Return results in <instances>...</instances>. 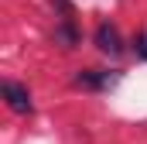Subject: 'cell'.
Segmentation results:
<instances>
[{
	"label": "cell",
	"instance_id": "7a4b0ae2",
	"mask_svg": "<svg viewBox=\"0 0 147 144\" xmlns=\"http://www.w3.org/2000/svg\"><path fill=\"white\" fill-rule=\"evenodd\" d=\"M120 82V72L116 69H86L75 75V86H82V89H113Z\"/></svg>",
	"mask_w": 147,
	"mask_h": 144
},
{
	"label": "cell",
	"instance_id": "3957f363",
	"mask_svg": "<svg viewBox=\"0 0 147 144\" xmlns=\"http://www.w3.org/2000/svg\"><path fill=\"white\" fill-rule=\"evenodd\" d=\"M92 38H96V48L106 52V55H120V52H123V38L116 31V24H110V21H103Z\"/></svg>",
	"mask_w": 147,
	"mask_h": 144
},
{
	"label": "cell",
	"instance_id": "277c9868",
	"mask_svg": "<svg viewBox=\"0 0 147 144\" xmlns=\"http://www.w3.org/2000/svg\"><path fill=\"white\" fill-rule=\"evenodd\" d=\"M55 45H62V48H75V45H79V28H75L72 14H65L62 24L55 28Z\"/></svg>",
	"mask_w": 147,
	"mask_h": 144
},
{
	"label": "cell",
	"instance_id": "6da1fadb",
	"mask_svg": "<svg viewBox=\"0 0 147 144\" xmlns=\"http://www.w3.org/2000/svg\"><path fill=\"white\" fill-rule=\"evenodd\" d=\"M0 93H3L7 107L14 110V113H21V117L34 113V103H31V93H28V86H21V82H10V79H3V82H0Z\"/></svg>",
	"mask_w": 147,
	"mask_h": 144
},
{
	"label": "cell",
	"instance_id": "5b68a950",
	"mask_svg": "<svg viewBox=\"0 0 147 144\" xmlns=\"http://www.w3.org/2000/svg\"><path fill=\"white\" fill-rule=\"evenodd\" d=\"M134 55H137L140 62H147V31L134 38Z\"/></svg>",
	"mask_w": 147,
	"mask_h": 144
}]
</instances>
